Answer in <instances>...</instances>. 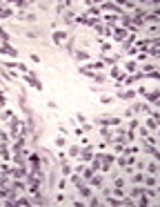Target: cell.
Wrapping results in <instances>:
<instances>
[{"instance_id": "obj_1", "label": "cell", "mask_w": 160, "mask_h": 207, "mask_svg": "<svg viewBox=\"0 0 160 207\" xmlns=\"http://www.w3.org/2000/svg\"><path fill=\"white\" fill-rule=\"evenodd\" d=\"M145 9H136V14H134V18H131V25L134 27H140V25H145Z\"/></svg>"}, {"instance_id": "obj_2", "label": "cell", "mask_w": 160, "mask_h": 207, "mask_svg": "<svg viewBox=\"0 0 160 207\" xmlns=\"http://www.w3.org/2000/svg\"><path fill=\"white\" fill-rule=\"evenodd\" d=\"M91 158H93V149H91V145H89V147H87V145L80 147V161H82V163H91Z\"/></svg>"}, {"instance_id": "obj_3", "label": "cell", "mask_w": 160, "mask_h": 207, "mask_svg": "<svg viewBox=\"0 0 160 207\" xmlns=\"http://www.w3.org/2000/svg\"><path fill=\"white\" fill-rule=\"evenodd\" d=\"M0 54H2V56H9V58H18V51L14 49V47L11 45H0Z\"/></svg>"}, {"instance_id": "obj_4", "label": "cell", "mask_w": 160, "mask_h": 207, "mask_svg": "<svg viewBox=\"0 0 160 207\" xmlns=\"http://www.w3.org/2000/svg\"><path fill=\"white\" fill-rule=\"evenodd\" d=\"M25 80H27V82H29V85H31V87H36V89H38V91H42V82H40L38 78H36V76H33V74H31V71H29V74H27V78H25Z\"/></svg>"}, {"instance_id": "obj_5", "label": "cell", "mask_w": 160, "mask_h": 207, "mask_svg": "<svg viewBox=\"0 0 160 207\" xmlns=\"http://www.w3.org/2000/svg\"><path fill=\"white\" fill-rule=\"evenodd\" d=\"M136 96V91H131V89H122V87H118V98L120 100H131Z\"/></svg>"}, {"instance_id": "obj_6", "label": "cell", "mask_w": 160, "mask_h": 207, "mask_svg": "<svg viewBox=\"0 0 160 207\" xmlns=\"http://www.w3.org/2000/svg\"><path fill=\"white\" fill-rule=\"evenodd\" d=\"M134 42H136V36H134V34H129L127 38L122 40V49H125V51H129L131 47H134Z\"/></svg>"}, {"instance_id": "obj_7", "label": "cell", "mask_w": 160, "mask_h": 207, "mask_svg": "<svg viewBox=\"0 0 160 207\" xmlns=\"http://www.w3.org/2000/svg\"><path fill=\"white\" fill-rule=\"evenodd\" d=\"M9 174L14 178H22V176H27V167H14V169H9Z\"/></svg>"}, {"instance_id": "obj_8", "label": "cell", "mask_w": 160, "mask_h": 207, "mask_svg": "<svg viewBox=\"0 0 160 207\" xmlns=\"http://www.w3.org/2000/svg\"><path fill=\"white\" fill-rule=\"evenodd\" d=\"M111 36H114V38H116L118 42H122V40H125V38H127L129 34H127V29H122V27H118V29H116L114 34H111Z\"/></svg>"}, {"instance_id": "obj_9", "label": "cell", "mask_w": 160, "mask_h": 207, "mask_svg": "<svg viewBox=\"0 0 160 207\" xmlns=\"http://www.w3.org/2000/svg\"><path fill=\"white\" fill-rule=\"evenodd\" d=\"M118 18H120V16H116V14H107V16H102V22L109 27V25H116V22H118Z\"/></svg>"}, {"instance_id": "obj_10", "label": "cell", "mask_w": 160, "mask_h": 207, "mask_svg": "<svg viewBox=\"0 0 160 207\" xmlns=\"http://www.w3.org/2000/svg\"><path fill=\"white\" fill-rule=\"evenodd\" d=\"M98 9H105V11H116V14H120V7H118L116 2H105V5H100Z\"/></svg>"}, {"instance_id": "obj_11", "label": "cell", "mask_w": 160, "mask_h": 207, "mask_svg": "<svg viewBox=\"0 0 160 207\" xmlns=\"http://www.w3.org/2000/svg\"><path fill=\"white\" fill-rule=\"evenodd\" d=\"M64 38H67V31H56V34H53V42H56V45H62Z\"/></svg>"}, {"instance_id": "obj_12", "label": "cell", "mask_w": 160, "mask_h": 207, "mask_svg": "<svg viewBox=\"0 0 160 207\" xmlns=\"http://www.w3.org/2000/svg\"><path fill=\"white\" fill-rule=\"evenodd\" d=\"M100 136L107 140V143H111V140H114V134H111L109 131V127H100Z\"/></svg>"}, {"instance_id": "obj_13", "label": "cell", "mask_w": 160, "mask_h": 207, "mask_svg": "<svg viewBox=\"0 0 160 207\" xmlns=\"http://www.w3.org/2000/svg\"><path fill=\"white\" fill-rule=\"evenodd\" d=\"M96 31L102 34V36H111V34H114V31H111V27H107V25H96Z\"/></svg>"}, {"instance_id": "obj_14", "label": "cell", "mask_w": 160, "mask_h": 207, "mask_svg": "<svg viewBox=\"0 0 160 207\" xmlns=\"http://www.w3.org/2000/svg\"><path fill=\"white\" fill-rule=\"evenodd\" d=\"M145 96L149 98V102H151V105H156V102H158V98H160V91L156 89V91H151V94H145Z\"/></svg>"}, {"instance_id": "obj_15", "label": "cell", "mask_w": 160, "mask_h": 207, "mask_svg": "<svg viewBox=\"0 0 160 207\" xmlns=\"http://www.w3.org/2000/svg\"><path fill=\"white\" fill-rule=\"evenodd\" d=\"M80 174H82V181H84V183H89V178H91L93 174H96V172H93V169L89 167V169H82V172H80Z\"/></svg>"}, {"instance_id": "obj_16", "label": "cell", "mask_w": 160, "mask_h": 207, "mask_svg": "<svg viewBox=\"0 0 160 207\" xmlns=\"http://www.w3.org/2000/svg\"><path fill=\"white\" fill-rule=\"evenodd\" d=\"M60 163H62V176H69L71 174V165L67 163V158H62Z\"/></svg>"}, {"instance_id": "obj_17", "label": "cell", "mask_w": 160, "mask_h": 207, "mask_svg": "<svg viewBox=\"0 0 160 207\" xmlns=\"http://www.w3.org/2000/svg\"><path fill=\"white\" fill-rule=\"evenodd\" d=\"M73 56H76L78 60H89V51H82V49H78V51L73 54Z\"/></svg>"}, {"instance_id": "obj_18", "label": "cell", "mask_w": 160, "mask_h": 207, "mask_svg": "<svg viewBox=\"0 0 160 207\" xmlns=\"http://www.w3.org/2000/svg\"><path fill=\"white\" fill-rule=\"evenodd\" d=\"M142 183H145L147 187H156V176H145Z\"/></svg>"}, {"instance_id": "obj_19", "label": "cell", "mask_w": 160, "mask_h": 207, "mask_svg": "<svg viewBox=\"0 0 160 207\" xmlns=\"http://www.w3.org/2000/svg\"><path fill=\"white\" fill-rule=\"evenodd\" d=\"M102 181H105L102 176H91V178H89V183H91V185H96V187H100V185H102Z\"/></svg>"}, {"instance_id": "obj_20", "label": "cell", "mask_w": 160, "mask_h": 207, "mask_svg": "<svg viewBox=\"0 0 160 207\" xmlns=\"http://www.w3.org/2000/svg\"><path fill=\"white\" fill-rule=\"evenodd\" d=\"M147 129L156 131V129H158V120H156V118H149V120H147Z\"/></svg>"}, {"instance_id": "obj_21", "label": "cell", "mask_w": 160, "mask_h": 207, "mask_svg": "<svg viewBox=\"0 0 160 207\" xmlns=\"http://www.w3.org/2000/svg\"><path fill=\"white\" fill-rule=\"evenodd\" d=\"M25 147V138H16V145H14V152H20Z\"/></svg>"}, {"instance_id": "obj_22", "label": "cell", "mask_w": 160, "mask_h": 207, "mask_svg": "<svg viewBox=\"0 0 160 207\" xmlns=\"http://www.w3.org/2000/svg\"><path fill=\"white\" fill-rule=\"evenodd\" d=\"M5 42H9V34L0 27V45H5Z\"/></svg>"}, {"instance_id": "obj_23", "label": "cell", "mask_w": 160, "mask_h": 207, "mask_svg": "<svg viewBox=\"0 0 160 207\" xmlns=\"http://www.w3.org/2000/svg\"><path fill=\"white\" fill-rule=\"evenodd\" d=\"M136 67H138V62H136V60H129V62L125 65V71H136Z\"/></svg>"}, {"instance_id": "obj_24", "label": "cell", "mask_w": 160, "mask_h": 207, "mask_svg": "<svg viewBox=\"0 0 160 207\" xmlns=\"http://www.w3.org/2000/svg\"><path fill=\"white\" fill-rule=\"evenodd\" d=\"M147 172L151 174V176H156V174H158V165H156V163H149V165H147Z\"/></svg>"}, {"instance_id": "obj_25", "label": "cell", "mask_w": 160, "mask_h": 207, "mask_svg": "<svg viewBox=\"0 0 160 207\" xmlns=\"http://www.w3.org/2000/svg\"><path fill=\"white\" fill-rule=\"evenodd\" d=\"M71 183L76 185V187H82V185H87V183H84V181H82L80 176H71Z\"/></svg>"}, {"instance_id": "obj_26", "label": "cell", "mask_w": 160, "mask_h": 207, "mask_svg": "<svg viewBox=\"0 0 160 207\" xmlns=\"http://www.w3.org/2000/svg\"><path fill=\"white\" fill-rule=\"evenodd\" d=\"M109 74H111V76H114V78H120V74H122V69H120V67H116V65H114V67L109 69Z\"/></svg>"}, {"instance_id": "obj_27", "label": "cell", "mask_w": 160, "mask_h": 207, "mask_svg": "<svg viewBox=\"0 0 160 207\" xmlns=\"http://www.w3.org/2000/svg\"><path fill=\"white\" fill-rule=\"evenodd\" d=\"M120 22H122V29H127V27H131V18H129V16H122Z\"/></svg>"}, {"instance_id": "obj_28", "label": "cell", "mask_w": 160, "mask_h": 207, "mask_svg": "<svg viewBox=\"0 0 160 207\" xmlns=\"http://www.w3.org/2000/svg\"><path fill=\"white\" fill-rule=\"evenodd\" d=\"M78 189H80V194L84 196V198H89V196H91V189H89L87 185H82V187H78Z\"/></svg>"}, {"instance_id": "obj_29", "label": "cell", "mask_w": 160, "mask_h": 207, "mask_svg": "<svg viewBox=\"0 0 160 207\" xmlns=\"http://www.w3.org/2000/svg\"><path fill=\"white\" fill-rule=\"evenodd\" d=\"M9 16H14L9 7H2V9H0V18H9Z\"/></svg>"}, {"instance_id": "obj_30", "label": "cell", "mask_w": 160, "mask_h": 207, "mask_svg": "<svg viewBox=\"0 0 160 207\" xmlns=\"http://www.w3.org/2000/svg\"><path fill=\"white\" fill-rule=\"evenodd\" d=\"M73 20H76V14H71V11H69V14H64V22H67V25L73 22Z\"/></svg>"}, {"instance_id": "obj_31", "label": "cell", "mask_w": 160, "mask_h": 207, "mask_svg": "<svg viewBox=\"0 0 160 207\" xmlns=\"http://www.w3.org/2000/svg\"><path fill=\"white\" fill-rule=\"evenodd\" d=\"M56 145H58V147H64V145H67V138H64V136H58V138H56Z\"/></svg>"}, {"instance_id": "obj_32", "label": "cell", "mask_w": 160, "mask_h": 207, "mask_svg": "<svg viewBox=\"0 0 160 207\" xmlns=\"http://www.w3.org/2000/svg\"><path fill=\"white\" fill-rule=\"evenodd\" d=\"M69 156H80V147H78V145H73V147L69 149Z\"/></svg>"}, {"instance_id": "obj_33", "label": "cell", "mask_w": 160, "mask_h": 207, "mask_svg": "<svg viewBox=\"0 0 160 207\" xmlns=\"http://www.w3.org/2000/svg\"><path fill=\"white\" fill-rule=\"evenodd\" d=\"M100 102H102V105H111V102H114V98H111V96H102Z\"/></svg>"}, {"instance_id": "obj_34", "label": "cell", "mask_w": 160, "mask_h": 207, "mask_svg": "<svg viewBox=\"0 0 160 207\" xmlns=\"http://www.w3.org/2000/svg\"><path fill=\"white\" fill-rule=\"evenodd\" d=\"M89 14H91V18H93V16H98V14H100V9H98V7H89L87 16H89Z\"/></svg>"}, {"instance_id": "obj_35", "label": "cell", "mask_w": 160, "mask_h": 207, "mask_svg": "<svg viewBox=\"0 0 160 207\" xmlns=\"http://www.w3.org/2000/svg\"><path fill=\"white\" fill-rule=\"evenodd\" d=\"M93 80H96V82H107V76H105V74H96Z\"/></svg>"}, {"instance_id": "obj_36", "label": "cell", "mask_w": 160, "mask_h": 207, "mask_svg": "<svg viewBox=\"0 0 160 207\" xmlns=\"http://www.w3.org/2000/svg\"><path fill=\"white\" fill-rule=\"evenodd\" d=\"M138 127H140V120H138V118H134V120L129 123V129H138Z\"/></svg>"}, {"instance_id": "obj_37", "label": "cell", "mask_w": 160, "mask_h": 207, "mask_svg": "<svg viewBox=\"0 0 160 207\" xmlns=\"http://www.w3.org/2000/svg\"><path fill=\"white\" fill-rule=\"evenodd\" d=\"M114 196H116V198H122V196H125V192H122V187H116V189H114Z\"/></svg>"}, {"instance_id": "obj_38", "label": "cell", "mask_w": 160, "mask_h": 207, "mask_svg": "<svg viewBox=\"0 0 160 207\" xmlns=\"http://www.w3.org/2000/svg\"><path fill=\"white\" fill-rule=\"evenodd\" d=\"M114 185H116V187H125V178H122V176H118Z\"/></svg>"}, {"instance_id": "obj_39", "label": "cell", "mask_w": 160, "mask_h": 207, "mask_svg": "<svg viewBox=\"0 0 160 207\" xmlns=\"http://www.w3.org/2000/svg\"><path fill=\"white\" fill-rule=\"evenodd\" d=\"M147 76H149V78H151V80H158V78H160V74H158V71H149V74H147Z\"/></svg>"}, {"instance_id": "obj_40", "label": "cell", "mask_w": 160, "mask_h": 207, "mask_svg": "<svg viewBox=\"0 0 160 207\" xmlns=\"http://www.w3.org/2000/svg\"><path fill=\"white\" fill-rule=\"evenodd\" d=\"M138 129H140V136H142V138L149 136V129H147V127H138Z\"/></svg>"}, {"instance_id": "obj_41", "label": "cell", "mask_w": 160, "mask_h": 207, "mask_svg": "<svg viewBox=\"0 0 160 207\" xmlns=\"http://www.w3.org/2000/svg\"><path fill=\"white\" fill-rule=\"evenodd\" d=\"M142 178H145V176H142V172L136 174V176H134V183H142Z\"/></svg>"}, {"instance_id": "obj_42", "label": "cell", "mask_w": 160, "mask_h": 207, "mask_svg": "<svg viewBox=\"0 0 160 207\" xmlns=\"http://www.w3.org/2000/svg\"><path fill=\"white\" fill-rule=\"evenodd\" d=\"M14 114H11V111H2V116H0V118H2V120H9V118H11Z\"/></svg>"}, {"instance_id": "obj_43", "label": "cell", "mask_w": 160, "mask_h": 207, "mask_svg": "<svg viewBox=\"0 0 160 207\" xmlns=\"http://www.w3.org/2000/svg\"><path fill=\"white\" fill-rule=\"evenodd\" d=\"M140 194H145V189H140V187H136V189L131 192V196H140Z\"/></svg>"}, {"instance_id": "obj_44", "label": "cell", "mask_w": 160, "mask_h": 207, "mask_svg": "<svg viewBox=\"0 0 160 207\" xmlns=\"http://www.w3.org/2000/svg\"><path fill=\"white\" fill-rule=\"evenodd\" d=\"M136 167L140 169V172H142V169H145V161H136Z\"/></svg>"}, {"instance_id": "obj_45", "label": "cell", "mask_w": 160, "mask_h": 207, "mask_svg": "<svg viewBox=\"0 0 160 207\" xmlns=\"http://www.w3.org/2000/svg\"><path fill=\"white\" fill-rule=\"evenodd\" d=\"M89 205H100V201L96 198V196H91V198H89Z\"/></svg>"}, {"instance_id": "obj_46", "label": "cell", "mask_w": 160, "mask_h": 207, "mask_svg": "<svg viewBox=\"0 0 160 207\" xmlns=\"http://www.w3.org/2000/svg\"><path fill=\"white\" fill-rule=\"evenodd\" d=\"M82 131H91V123H82Z\"/></svg>"}, {"instance_id": "obj_47", "label": "cell", "mask_w": 160, "mask_h": 207, "mask_svg": "<svg viewBox=\"0 0 160 207\" xmlns=\"http://www.w3.org/2000/svg\"><path fill=\"white\" fill-rule=\"evenodd\" d=\"M138 60H140V62H145V60H147V54H145V51H142V54H138Z\"/></svg>"}, {"instance_id": "obj_48", "label": "cell", "mask_w": 160, "mask_h": 207, "mask_svg": "<svg viewBox=\"0 0 160 207\" xmlns=\"http://www.w3.org/2000/svg\"><path fill=\"white\" fill-rule=\"evenodd\" d=\"M0 107H5V96L0 94Z\"/></svg>"}]
</instances>
